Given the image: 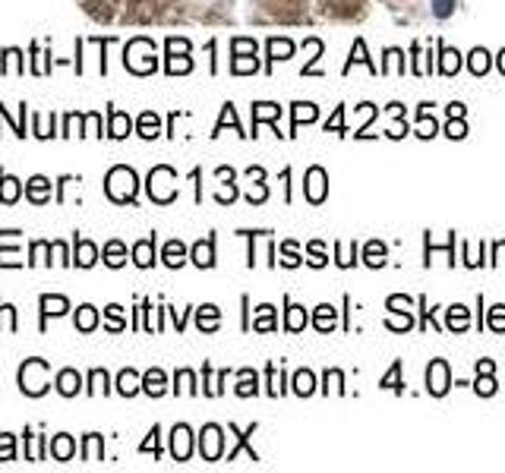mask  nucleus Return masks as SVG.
<instances>
[{
    "instance_id": "nucleus-1",
    "label": "nucleus",
    "mask_w": 505,
    "mask_h": 473,
    "mask_svg": "<svg viewBox=\"0 0 505 473\" xmlns=\"http://www.w3.org/2000/svg\"><path fill=\"white\" fill-rule=\"evenodd\" d=\"M51 363L42 360V357H32V360H25L23 366H19V391H23L25 397H42L44 391L51 388Z\"/></svg>"
},
{
    "instance_id": "nucleus-2",
    "label": "nucleus",
    "mask_w": 505,
    "mask_h": 473,
    "mask_svg": "<svg viewBox=\"0 0 505 473\" xmlns=\"http://www.w3.org/2000/svg\"><path fill=\"white\" fill-rule=\"evenodd\" d=\"M136 189H139V177H136L133 167L117 164V167L107 171L105 193H107V199L111 202H120V205H124V202H136Z\"/></svg>"
},
{
    "instance_id": "nucleus-3",
    "label": "nucleus",
    "mask_w": 505,
    "mask_h": 473,
    "mask_svg": "<svg viewBox=\"0 0 505 473\" xmlns=\"http://www.w3.org/2000/svg\"><path fill=\"white\" fill-rule=\"evenodd\" d=\"M174 180H177V174L171 171V167H155L149 174V196L155 202H161V205H167V202L177 196V186H174Z\"/></svg>"
},
{
    "instance_id": "nucleus-4",
    "label": "nucleus",
    "mask_w": 505,
    "mask_h": 473,
    "mask_svg": "<svg viewBox=\"0 0 505 473\" xmlns=\"http://www.w3.org/2000/svg\"><path fill=\"white\" fill-rule=\"evenodd\" d=\"M38 309H42V325L38 328H48V319H57V316H66L70 313V300L60 294H42L38 297Z\"/></svg>"
},
{
    "instance_id": "nucleus-5",
    "label": "nucleus",
    "mask_w": 505,
    "mask_h": 473,
    "mask_svg": "<svg viewBox=\"0 0 505 473\" xmlns=\"http://www.w3.org/2000/svg\"><path fill=\"white\" fill-rule=\"evenodd\" d=\"M221 445H225V436H221V426L208 423L206 429L199 432V451L206 461H218L221 457Z\"/></svg>"
},
{
    "instance_id": "nucleus-6",
    "label": "nucleus",
    "mask_w": 505,
    "mask_h": 473,
    "mask_svg": "<svg viewBox=\"0 0 505 473\" xmlns=\"http://www.w3.org/2000/svg\"><path fill=\"white\" fill-rule=\"evenodd\" d=\"M448 385H452V378H448V363L446 360H436L433 366L427 369V388H429V395L442 397L448 391Z\"/></svg>"
},
{
    "instance_id": "nucleus-7",
    "label": "nucleus",
    "mask_w": 505,
    "mask_h": 473,
    "mask_svg": "<svg viewBox=\"0 0 505 473\" xmlns=\"http://www.w3.org/2000/svg\"><path fill=\"white\" fill-rule=\"evenodd\" d=\"M98 262V246L85 236H73V265L79 268H92Z\"/></svg>"
},
{
    "instance_id": "nucleus-8",
    "label": "nucleus",
    "mask_w": 505,
    "mask_h": 473,
    "mask_svg": "<svg viewBox=\"0 0 505 473\" xmlns=\"http://www.w3.org/2000/svg\"><path fill=\"white\" fill-rule=\"evenodd\" d=\"M190 451H193V432H190V426H174V432H171V455H174V461H186L190 457Z\"/></svg>"
},
{
    "instance_id": "nucleus-9",
    "label": "nucleus",
    "mask_w": 505,
    "mask_h": 473,
    "mask_svg": "<svg viewBox=\"0 0 505 473\" xmlns=\"http://www.w3.org/2000/svg\"><path fill=\"white\" fill-rule=\"evenodd\" d=\"M54 388H57L60 397H76L83 391V376L76 369H60L57 378H54Z\"/></svg>"
},
{
    "instance_id": "nucleus-10",
    "label": "nucleus",
    "mask_w": 505,
    "mask_h": 473,
    "mask_svg": "<svg viewBox=\"0 0 505 473\" xmlns=\"http://www.w3.org/2000/svg\"><path fill=\"white\" fill-rule=\"evenodd\" d=\"M25 199L35 202V205H44L51 202V180L44 174H35V177L25 180Z\"/></svg>"
},
{
    "instance_id": "nucleus-11",
    "label": "nucleus",
    "mask_w": 505,
    "mask_h": 473,
    "mask_svg": "<svg viewBox=\"0 0 505 473\" xmlns=\"http://www.w3.org/2000/svg\"><path fill=\"white\" fill-rule=\"evenodd\" d=\"M133 130V120L117 107H107V136L111 139H126Z\"/></svg>"
},
{
    "instance_id": "nucleus-12",
    "label": "nucleus",
    "mask_w": 505,
    "mask_h": 473,
    "mask_svg": "<svg viewBox=\"0 0 505 473\" xmlns=\"http://www.w3.org/2000/svg\"><path fill=\"white\" fill-rule=\"evenodd\" d=\"M13 234H16V231H0V268H23V265H29V262L19 259V249L6 246Z\"/></svg>"
},
{
    "instance_id": "nucleus-13",
    "label": "nucleus",
    "mask_w": 505,
    "mask_h": 473,
    "mask_svg": "<svg viewBox=\"0 0 505 473\" xmlns=\"http://www.w3.org/2000/svg\"><path fill=\"white\" fill-rule=\"evenodd\" d=\"M48 451H51V457H54V461H70V457L76 455V442H73V436L60 432V436H54V438H51Z\"/></svg>"
},
{
    "instance_id": "nucleus-14",
    "label": "nucleus",
    "mask_w": 505,
    "mask_h": 473,
    "mask_svg": "<svg viewBox=\"0 0 505 473\" xmlns=\"http://www.w3.org/2000/svg\"><path fill=\"white\" fill-rule=\"evenodd\" d=\"M307 199L309 202H322L326 199V174L319 171V167H309L307 171Z\"/></svg>"
},
{
    "instance_id": "nucleus-15",
    "label": "nucleus",
    "mask_w": 505,
    "mask_h": 473,
    "mask_svg": "<svg viewBox=\"0 0 505 473\" xmlns=\"http://www.w3.org/2000/svg\"><path fill=\"white\" fill-rule=\"evenodd\" d=\"M19 196H23V180L10 177V174L0 167V202H4V205H13Z\"/></svg>"
},
{
    "instance_id": "nucleus-16",
    "label": "nucleus",
    "mask_w": 505,
    "mask_h": 473,
    "mask_svg": "<svg viewBox=\"0 0 505 473\" xmlns=\"http://www.w3.org/2000/svg\"><path fill=\"white\" fill-rule=\"evenodd\" d=\"M101 262H105L107 268H120L126 265V246L120 240H107L105 249H101Z\"/></svg>"
},
{
    "instance_id": "nucleus-17",
    "label": "nucleus",
    "mask_w": 505,
    "mask_h": 473,
    "mask_svg": "<svg viewBox=\"0 0 505 473\" xmlns=\"http://www.w3.org/2000/svg\"><path fill=\"white\" fill-rule=\"evenodd\" d=\"M133 262H136L139 268H152L155 265V234L145 236V240H139L136 246H133Z\"/></svg>"
},
{
    "instance_id": "nucleus-18",
    "label": "nucleus",
    "mask_w": 505,
    "mask_h": 473,
    "mask_svg": "<svg viewBox=\"0 0 505 473\" xmlns=\"http://www.w3.org/2000/svg\"><path fill=\"white\" fill-rule=\"evenodd\" d=\"M190 259L196 262L199 268H212L215 265V240H212V236H206V240H199L196 246H193Z\"/></svg>"
},
{
    "instance_id": "nucleus-19",
    "label": "nucleus",
    "mask_w": 505,
    "mask_h": 473,
    "mask_svg": "<svg viewBox=\"0 0 505 473\" xmlns=\"http://www.w3.org/2000/svg\"><path fill=\"white\" fill-rule=\"evenodd\" d=\"M117 391H120L124 397L139 395V391H143V376H139L136 369H124V373L117 376Z\"/></svg>"
},
{
    "instance_id": "nucleus-20",
    "label": "nucleus",
    "mask_w": 505,
    "mask_h": 473,
    "mask_svg": "<svg viewBox=\"0 0 505 473\" xmlns=\"http://www.w3.org/2000/svg\"><path fill=\"white\" fill-rule=\"evenodd\" d=\"M73 325H76V331H95L98 325V309L92 306V303H83V306L76 309V319H73Z\"/></svg>"
},
{
    "instance_id": "nucleus-21",
    "label": "nucleus",
    "mask_w": 505,
    "mask_h": 473,
    "mask_svg": "<svg viewBox=\"0 0 505 473\" xmlns=\"http://www.w3.org/2000/svg\"><path fill=\"white\" fill-rule=\"evenodd\" d=\"M51 253H54V246H51V240H32V246H29V265H51Z\"/></svg>"
},
{
    "instance_id": "nucleus-22",
    "label": "nucleus",
    "mask_w": 505,
    "mask_h": 473,
    "mask_svg": "<svg viewBox=\"0 0 505 473\" xmlns=\"http://www.w3.org/2000/svg\"><path fill=\"white\" fill-rule=\"evenodd\" d=\"M143 391L145 395H152V397H161L167 391V378L161 369H149V373L143 376Z\"/></svg>"
},
{
    "instance_id": "nucleus-23",
    "label": "nucleus",
    "mask_w": 505,
    "mask_h": 473,
    "mask_svg": "<svg viewBox=\"0 0 505 473\" xmlns=\"http://www.w3.org/2000/svg\"><path fill=\"white\" fill-rule=\"evenodd\" d=\"M161 259H165V265L167 268H180L186 262V246L180 240H171L165 246V253H161Z\"/></svg>"
},
{
    "instance_id": "nucleus-24",
    "label": "nucleus",
    "mask_w": 505,
    "mask_h": 473,
    "mask_svg": "<svg viewBox=\"0 0 505 473\" xmlns=\"http://www.w3.org/2000/svg\"><path fill=\"white\" fill-rule=\"evenodd\" d=\"M4 57H6V60L0 64V73H16V76H23V73H25L23 51H19V47H6Z\"/></svg>"
},
{
    "instance_id": "nucleus-25",
    "label": "nucleus",
    "mask_w": 505,
    "mask_h": 473,
    "mask_svg": "<svg viewBox=\"0 0 505 473\" xmlns=\"http://www.w3.org/2000/svg\"><path fill=\"white\" fill-rule=\"evenodd\" d=\"M136 133L143 139H155L161 133V120H158V114L155 111H145L143 117H139V124H136Z\"/></svg>"
},
{
    "instance_id": "nucleus-26",
    "label": "nucleus",
    "mask_w": 505,
    "mask_h": 473,
    "mask_svg": "<svg viewBox=\"0 0 505 473\" xmlns=\"http://www.w3.org/2000/svg\"><path fill=\"white\" fill-rule=\"evenodd\" d=\"M107 391H111V378H107V373H105V369H92L85 395H107Z\"/></svg>"
},
{
    "instance_id": "nucleus-27",
    "label": "nucleus",
    "mask_w": 505,
    "mask_h": 473,
    "mask_svg": "<svg viewBox=\"0 0 505 473\" xmlns=\"http://www.w3.org/2000/svg\"><path fill=\"white\" fill-rule=\"evenodd\" d=\"M196 325L202 328V331H215L218 328V306H199V316H196Z\"/></svg>"
},
{
    "instance_id": "nucleus-28",
    "label": "nucleus",
    "mask_w": 505,
    "mask_h": 473,
    "mask_svg": "<svg viewBox=\"0 0 505 473\" xmlns=\"http://www.w3.org/2000/svg\"><path fill=\"white\" fill-rule=\"evenodd\" d=\"M174 391H177V395H196V376L190 373V369H180L177 376H174Z\"/></svg>"
},
{
    "instance_id": "nucleus-29",
    "label": "nucleus",
    "mask_w": 505,
    "mask_h": 473,
    "mask_svg": "<svg viewBox=\"0 0 505 473\" xmlns=\"http://www.w3.org/2000/svg\"><path fill=\"white\" fill-rule=\"evenodd\" d=\"M83 120L85 114H66L64 117V130H60V136H83Z\"/></svg>"
},
{
    "instance_id": "nucleus-30",
    "label": "nucleus",
    "mask_w": 505,
    "mask_h": 473,
    "mask_svg": "<svg viewBox=\"0 0 505 473\" xmlns=\"http://www.w3.org/2000/svg\"><path fill=\"white\" fill-rule=\"evenodd\" d=\"M98 455H101V436L98 432H89L83 442V461H98Z\"/></svg>"
},
{
    "instance_id": "nucleus-31",
    "label": "nucleus",
    "mask_w": 505,
    "mask_h": 473,
    "mask_svg": "<svg viewBox=\"0 0 505 473\" xmlns=\"http://www.w3.org/2000/svg\"><path fill=\"white\" fill-rule=\"evenodd\" d=\"M32 133H35L38 139H51V136H60V133H54V124L48 126V120H44L42 114H32Z\"/></svg>"
},
{
    "instance_id": "nucleus-32",
    "label": "nucleus",
    "mask_w": 505,
    "mask_h": 473,
    "mask_svg": "<svg viewBox=\"0 0 505 473\" xmlns=\"http://www.w3.org/2000/svg\"><path fill=\"white\" fill-rule=\"evenodd\" d=\"M105 316H107V331H120L126 325L124 322V306H117V303H111V306L105 309Z\"/></svg>"
},
{
    "instance_id": "nucleus-33",
    "label": "nucleus",
    "mask_w": 505,
    "mask_h": 473,
    "mask_svg": "<svg viewBox=\"0 0 505 473\" xmlns=\"http://www.w3.org/2000/svg\"><path fill=\"white\" fill-rule=\"evenodd\" d=\"M0 461H16V438L10 432H0Z\"/></svg>"
},
{
    "instance_id": "nucleus-34",
    "label": "nucleus",
    "mask_w": 505,
    "mask_h": 473,
    "mask_svg": "<svg viewBox=\"0 0 505 473\" xmlns=\"http://www.w3.org/2000/svg\"><path fill=\"white\" fill-rule=\"evenodd\" d=\"M256 373H250V369H246V373H240V385H237V395L240 397H250V395H256Z\"/></svg>"
},
{
    "instance_id": "nucleus-35",
    "label": "nucleus",
    "mask_w": 505,
    "mask_h": 473,
    "mask_svg": "<svg viewBox=\"0 0 505 473\" xmlns=\"http://www.w3.org/2000/svg\"><path fill=\"white\" fill-rule=\"evenodd\" d=\"M83 136H101V114H98V111L85 114V120H83Z\"/></svg>"
},
{
    "instance_id": "nucleus-36",
    "label": "nucleus",
    "mask_w": 505,
    "mask_h": 473,
    "mask_svg": "<svg viewBox=\"0 0 505 473\" xmlns=\"http://www.w3.org/2000/svg\"><path fill=\"white\" fill-rule=\"evenodd\" d=\"M487 66H489V54H483V51H474L470 54V70L480 76V73H487Z\"/></svg>"
},
{
    "instance_id": "nucleus-37",
    "label": "nucleus",
    "mask_w": 505,
    "mask_h": 473,
    "mask_svg": "<svg viewBox=\"0 0 505 473\" xmlns=\"http://www.w3.org/2000/svg\"><path fill=\"white\" fill-rule=\"evenodd\" d=\"M51 246H54V256H57L60 265H73V256H70V249H66L64 240H51Z\"/></svg>"
},
{
    "instance_id": "nucleus-38",
    "label": "nucleus",
    "mask_w": 505,
    "mask_h": 473,
    "mask_svg": "<svg viewBox=\"0 0 505 473\" xmlns=\"http://www.w3.org/2000/svg\"><path fill=\"white\" fill-rule=\"evenodd\" d=\"M297 395H309L313 391V385H316V378H313V373H297Z\"/></svg>"
},
{
    "instance_id": "nucleus-39",
    "label": "nucleus",
    "mask_w": 505,
    "mask_h": 473,
    "mask_svg": "<svg viewBox=\"0 0 505 473\" xmlns=\"http://www.w3.org/2000/svg\"><path fill=\"white\" fill-rule=\"evenodd\" d=\"M158 436H161V429H158V426H152L149 438H145V442L139 445V451H155V455H161V448H158Z\"/></svg>"
},
{
    "instance_id": "nucleus-40",
    "label": "nucleus",
    "mask_w": 505,
    "mask_h": 473,
    "mask_svg": "<svg viewBox=\"0 0 505 473\" xmlns=\"http://www.w3.org/2000/svg\"><path fill=\"white\" fill-rule=\"evenodd\" d=\"M455 4H458V0H433V13H436L439 19H446V16H452Z\"/></svg>"
},
{
    "instance_id": "nucleus-41",
    "label": "nucleus",
    "mask_w": 505,
    "mask_h": 473,
    "mask_svg": "<svg viewBox=\"0 0 505 473\" xmlns=\"http://www.w3.org/2000/svg\"><path fill=\"white\" fill-rule=\"evenodd\" d=\"M468 325V313H464V306H452V328H464Z\"/></svg>"
},
{
    "instance_id": "nucleus-42",
    "label": "nucleus",
    "mask_w": 505,
    "mask_h": 473,
    "mask_svg": "<svg viewBox=\"0 0 505 473\" xmlns=\"http://www.w3.org/2000/svg\"><path fill=\"white\" fill-rule=\"evenodd\" d=\"M262 309V319L259 316H256V325L253 328H272L275 322H272V306H259Z\"/></svg>"
},
{
    "instance_id": "nucleus-43",
    "label": "nucleus",
    "mask_w": 505,
    "mask_h": 473,
    "mask_svg": "<svg viewBox=\"0 0 505 473\" xmlns=\"http://www.w3.org/2000/svg\"><path fill=\"white\" fill-rule=\"evenodd\" d=\"M398 363L392 366V373H388V378H382V388H395V391H401V382H398Z\"/></svg>"
},
{
    "instance_id": "nucleus-44",
    "label": "nucleus",
    "mask_w": 505,
    "mask_h": 473,
    "mask_svg": "<svg viewBox=\"0 0 505 473\" xmlns=\"http://www.w3.org/2000/svg\"><path fill=\"white\" fill-rule=\"evenodd\" d=\"M335 309L332 306H319V313H316V325L319 328H328V319H332Z\"/></svg>"
},
{
    "instance_id": "nucleus-45",
    "label": "nucleus",
    "mask_w": 505,
    "mask_h": 473,
    "mask_svg": "<svg viewBox=\"0 0 505 473\" xmlns=\"http://www.w3.org/2000/svg\"><path fill=\"white\" fill-rule=\"evenodd\" d=\"M281 256H285V259H281V262H285V265H297V253H294V243H287V246H281Z\"/></svg>"
},
{
    "instance_id": "nucleus-46",
    "label": "nucleus",
    "mask_w": 505,
    "mask_h": 473,
    "mask_svg": "<svg viewBox=\"0 0 505 473\" xmlns=\"http://www.w3.org/2000/svg\"><path fill=\"white\" fill-rule=\"evenodd\" d=\"M4 319H6V328H10V331H16V306L4 303Z\"/></svg>"
},
{
    "instance_id": "nucleus-47",
    "label": "nucleus",
    "mask_w": 505,
    "mask_h": 473,
    "mask_svg": "<svg viewBox=\"0 0 505 473\" xmlns=\"http://www.w3.org/2000/svg\"><path fill=\"white\" fill-rule=\"evenodd\" d=\"M303 319H307V316H303V306H291V319H287V325H291V328H300Z\"/></svg>"
},
{
    "instance_id": "nucleus-48",
    "label": "nucleus",
    "mask_w": 505,
    "mask_h": 473,
    "mask_svg": "<svg viewBox=\"0 0 505 473\" xmlns=\"http://www.w3.org/2000/svg\"><path fill=\"white\" fill-rule=\"evenodd\" d=\"M477 391H480V395H493V391H496V382H493V378H477Z\"/></svg>"
},
{
    "instance_id": "nucleus-49",
    "label": "nucleus",
    "mask_w": 505,
    "mask_h": 473,
    "mask_svg": "<svg viewBox=\"0 0 505 473\" xmlns=\"http://www.w3.org/2000/svg\"><path fill=\"white\" fill-rule=\"evenodd\" d=\"M458 66V54L455 51H446V60H442V73H452Z\"/></svg>"
},
{
    "instance_id": "nucleus-50",
    "label": "nucleus",
    "mask_w": 505,
    "mask_h": 473,
    "mask_svg": "<svg viewBox=\"0 0 505 473\" xmlns=\"http://www.w3.org/2000/svg\"><path fill=\"white\" fill-rule=\"evenodd\" d=\"M300 107V111H297V124H300V120H313L316 117V107L313 104H297Z\"/></svg>"
},
{
    "instance_id": "nucleus-51",
    "label": "nucleus",
    "mask_w": 505,
    "mask_h": 473,
    "mask_svg": "<svg viewBox=\"0 0 505 473\" xmlns=\"http://www.w3.org/2000/svg\"><path fill=\"white\" fill-rule=\"evenodd\" d=\"M369 265H382V259H379V243H373V246H369Z\"/></svg>"
},
{
    "instance_id": "nucleus-52",
    "label": "nucleus",
    "mask_w": 505,
    "mask_h": 473,
    "mask_svg": "<svg viewBox=\"0 0 505 473\" xmlns=\"http://www.w3.org/2000/svg\"><path fill=\"white\" fill-rule=\"evenodd\" d=\"M448 136H452V139L464 136V124H458V120H452V124H448Z\"/></svg>"
},
{
    "instance_id": "nucleus-53",
    "label": "nucleus",
    "mask_w": 505,
    "mask_h": 473,
    "mask_svg": "<svg viewBox=\"0 0 505 473\" xmlns=\"http://www.w3.org/2000/svg\"><path fill=\"white\" fill-rule=\"evenodd\" d=\"M313 265H326V256H322L319 243H313Z\"/></svg>"
},
{
    "instance_id": "nucleus-54",
    "label": "nucleus",
    "mask_w": 505,
    "mask_h": 473,
    "mask_svg": "<svg viewBox=\"0 0 505 473\" xmlns=\"http://www.w3.org/2000/svg\"><path fill=\"white\" fill-rule=\"evenodd\" d=\"M502 57H505V54H502ZM502 70H505V60H502Z\"/></svg>"
}]
</instances>
